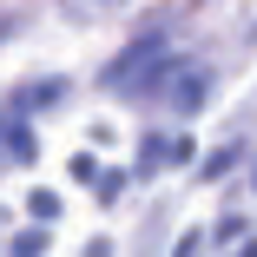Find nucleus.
<instances>
[{"mask_svg":"<svg viewBox=\"0 0 257 257\" xmlns=\"http://www.w3.org/2000/svg\"><path fill=\"white\" fill-rule=\"evenodd\" d=\"M204 92H211V73H204V66H185V79H172V106L178 112H198Z\"/></svg>","mask_w":257,"mask_h":257,"instance_id":"f257e3e1","label":"nucleus"},{"mask_svg":"<svg viewBox=\"0 0 257 257\" xmlns=\"http://www.w3.org/2000/svg\"><path fill=\"white\" fill-rule=\"evenodd\" d=\"M66 92V79H40V86H27V92H14V106L27 112V106H53V99Z\"/></svg>","mask_w":257,"mask_h":257,"instance_id":"f03ea898","label":"nucleus"},{"mask_svg":"<svg viewBox=\"0 0 257 257\" xmlns=\"http://www.w3.org/2000/svg\"><path fill=\"white\" fill-rule=\"evenodd\" d=\"M231 165H237V145H231V152H211V159H204V178H224Z\"/></svg>","mask_w":257,"mask_h":257,"instance_id":"7ed1b4c3","label":"nucleus"},{"mask_svg":"<svg viewBox=\"0 0 257 257\" xmlns=\"http://www.w3.org/2000/svg\"><path fill=\"white\" fill-rule=\"evenodd\" d=\"M27 204H33V218H60V198H53V191H33Z\"/></svg>","mask_w":257,"mask_h":257,"instance_id":"20e7f679","label":"nucleus"},{"mask_svg":"<svg viewBox=\"0 0 257 257\" xmlns=\"http://www.w3.org/2000/svg\"><path fill=\"white\" fill-rule=\"evenodd\" d=\"M40 250H46V237H40V231H27V237L14 244V257H40Z\"/></svg>","mask_w":257,"mask_h":257,"instance_id":"39448f33","label":"nucleus"}]
</instances>
